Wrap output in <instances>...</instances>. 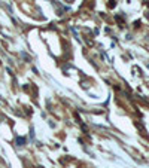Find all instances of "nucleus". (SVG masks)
I'll list each match as a JSON object with an SVG mask.
<instances>
[{"label": "nucleus", "mask_w": 149, "mask_h": 168, "mask_svg": "<svg viewBox=\"0 0 149 168\" xmlns=\"http://www.w3.org/2000/svg\"><path fill=\"white\" fill-rule=\"evenodd\" d=\"M17 143H18V146H21V144L24 143V140H22V139H17Z\"/></svg>", "instance_id": "nucleus-1"}, {"label": "nucleus", "mask_w": 149, "mask_h": 168, "mask_svg": "<svg viewBox=\"0 0 149 168\" xmlns=\"http://www.w3.org/2000/svg\"><path fill=\"white\" fill-rule=\"evenodd\" d=\"M39 168H43V167H39Z\"/></svg>", "instance_id": "nucleus-2"}]
</instances>
